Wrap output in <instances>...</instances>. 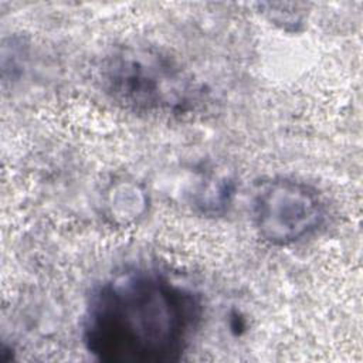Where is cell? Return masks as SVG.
Listing matches in <instances>:
<instances>
[{"instance_id":"3957f363","label":"cell","mask_w":363,"mask_h":363,"mask_svg":"<svg viewBox=\"0 0 363 363\" xmlns=\"http://www.w3.org/2000/svg\"><path fill=\"white\" fill-rule=\"evenodd\" d=\"M320 193L292 177H274L258 184L251 200V220L258 235L275 247L295 244L325 221Z\"/></svg>"},{"instance_id":"6da1fadb","label":"cell","mask_w":363,"mask_h":363,"mask_svg":"<svg viewBox=\"0 0 363 363\" xmlns=\"http://www.w3.org/2000/svg\"><path fill=\"white\" fill-rule=\"evenodd\" d=\"M201 296L150 269H128L98 284L81 322L85 350L116 363L179 360L203 320Z\"/></svg>"},{"instance_id":"7a4b0ae2","label":"cell","mask_w":363,"mask_h":363,"mask_svg":"<svg viewBox=\"0 0 363 363\" xmlns=\"http://www.w3.org/2000/svg\"><path fill=\"white\" fill-rule=\"evenodd\" d=\"M104 92L136 112H174L189 102L190 86L182 69L160 52L143 47L112 51L99 68Z\"/></svg>"}]
</instances>
